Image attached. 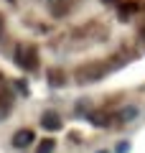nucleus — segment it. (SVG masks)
I'll return each mask as SVG.
<instances>
[{"instance_id":"nucleus-1","label":"nucleus","mask_w":145,"mask_h":153,"mask_svg":"<svg viewBox=\"0 0 145 153\" xmlns=\"http://www.w3.org/2000/svg\"><path fill=\"white\" fill-rule=\"evenodd\" d=\"M13 59H16V64L21 66L23 71H33L38 66V51H36V46H31V44H16Z\"/></svg>"},{"instance_id":"nucleus-2","label":"nucleus","mask_w":145,"mask_h":153,"mask_svg":"<svg viewBox=\"0 0 145 153\" xmlns=\"http://www.w3.org/2000/svg\"><path fill=\"white\" fill-rule=\"evenodd\" d=\"M33 140H36V133L28 130V128H23V130H18L13 135V146L16 148H28V146H33Z\"/></svg>"},{"instance_id":"nucleus-3","label":"nucleus","mask_w":145,"mask_h":153,"mask_svg":"<svg viewBox=\"0 0 145 153\" xmlns=\"http://www.w3.org/2000/svg\"><path fill=\"white\" fill-rule=\"evenodd\" d=\"M41 125L46 128V130H59V128H61V117H59L56 112H51V110H48V112L41 115Z\"/></svg>"},{"instance_id":"nucleus-4","label":"nucleus","mask_w":145,"mask_h":153,"mask_svg":"<svg viewBox=\"0 0 145 153\" xmlns=\"http://www.w3.org/2000/svg\"><path fill=\"white\" fill-rule=\"evenodd\" d=\"M48 3H51V13H54V16H66V13H69V8H71V3L69 0H48Z\"/></svg>"},{"instance_id":"nucleus-5","label":"nucleus","mask_w":145,"mask_h":153,"mask_svg":"<svg viewBox=\"0 0 145 153\" xmlns=\"http://www.w3.org/2000/svg\"><path fill=\"white\" fill-rule=\"evenodd\" d=\"M89 120L94 123L97 128H107L109 123H112V117H109V115H104V112H92V115H89Z\"/></svg>"},{"instance_id":"nucleus-6","label":"nucleus","mask_w":145,"mask_h":153,"mask_svg":"<svg viewBox=\"0 0 145 153\" xmlns=\"http://www.w3.org/2000/svg\"><path fill=\"white\" fill-rule=\"evenodd\" d=\"M135 115H138V110H135V107H127V110H122V112L117 115V123H127V120H132Z\"/></svg>"},{"instance_id":"nucleus-7","label":"nucleus","mask_w":145,"mask_h":153,"mask_svg":"<svg viewBox=\"0 0 145 153\" xmlns=\"http://www.w3.org/2000/svg\"><path fill=\"white\" fill-rule=\"evenodd\" d=\"M54 148H56V143H54V140H43L41 146H38V151H36V153H54Z\"/></svg>"},{"instance_id":"nucleus-8","label":"nucleus","mask_w":145,"mask_h":153,"mask_svg":"<svg viewBox=\"0 0 145 153\" xmlns=\"http://www.w3.org/2000/svg\"><path fill=\"white\" fill-rule=\"evenodd\" d=\"M48 79H51V84H56V87H61V84H64V74H61V71H51V74H48Z\"/></svg>"},{"instance_id":"nucleus-9","label":"nucleus","mask_w":145,"mask_h":153,"mask_svg":"<svg viewBox=\"0 0 145 153\" xmlns=\"http://www.w3.org/2000/svg\"><path fill=\"white\" fill-rule=\"evenodd\" d=\"M8 112H10V102H8V100H0V120H3Z\"/></svg>"},{"instance_id":"nucleus-10","label":"nucleus","mask_w":145,"mask_h":153,"mask_svg":"<svg viewBox=\"0 0 145 153\" xmlns=\"http://www.w3.org/2000/svg\"><path fill=\"white\" fill-rule=\"evenodd\" d=\"M0 36H3V21H0Z\"/></svg>"}]
</instances>
